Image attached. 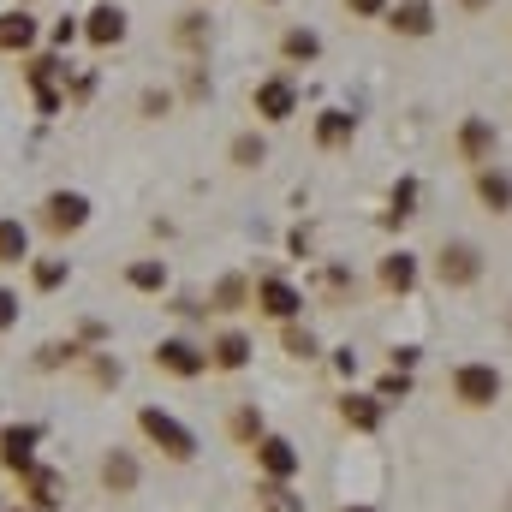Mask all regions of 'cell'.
Masks as SVG:
<instances>
[{
  "label": "cell",
  "mask_w": 512,
  "mask_h": 512,
  "mask_svg": "<svg viewBox=\"0 0 512 512\" xmlns=\"http://www.w3.org/2000/svg\"><path fill=\"white\" fill-rule=\"evenodd\" d=\"M143 435H149V441H161V453H167V459H191V453H197L191 429H179L161 405H149V411H143Z\"/></svg>",
  "instance_id": "obj_1"
},
{
  "label": "cell",
  "mask_w": 512,
  "mask_h": 512,
  "mask_svg": "<svg viewBox=\"0 0 512 512\" xmlns=\"http://www.w3.org/2000/svg\"><path fill=\"white\" fill-rule=\"evenodd\" d=\"M102 483H108V489H120V495H126L131 483H137V465H131L126 453H108V465H102Z\"/></svg>",
  "instance_id": "obj_15"
},
{
  "label": "cell",
  "mask_w": 512,
  "mask_h": 512,
  "mask_svg": "<svg viewBox=\"0 0 512 512\" xmlns=\"http://www.w3.org/2000/svg\"><path fill=\"white\" fill-rule=\"evenodd\" d=\"M256 459H262V471H268V477H292V471H298V453H292L286 441H274V435L256 447Z\"/></svg>",
  "instance_id": "obj_11"
},
{
  "label": "cell",
  "mask_w": 512,
  "mask_h": 512,
  "mask_svg": "<svg viewBox=\"0 0 512 512\" xmlns=\"http://www.w3.org/2000/svg\"><path fill=\"white\" fill-rule=\"evenodd\" d=\"M346 512H370V507H346Z\"/></svg>",
  "instance_id": "obj_32"
},
{
  "label": "cell",
  "mask_w": 512,
  "mask_h": 512,
  "mask_svg": "<svg viewBox=\"0 0 512 512\" xmlns=\"http://www.w3.org/2000/svg\"><path fill=\"white\" fill-rule=\"evenodd\" d=\"M316 48H322V42H316L310 30H292V36H286V54H292V60H316Z\"/></svg>",
  "instance_id": "obj_21"
},
{
  "label": "cell",
  "mask_w": 512,
  "mask_h": 512,
  "mask_svg": "<svg viewBox=\"0 0 512 512\" xmlns=\"http://www.w3.org/2000/svg\"><path fill=\"white\" fill-rule=\"evenodd\" d=\"M292 102H298V96H292V84H286V78L256 84V114H262V120H286V114H292Z\"/></svg>",
  "instance_id": "obj_5"
},
{
  "label": "cell",
  "mask_w": 512,
  "mask_h": 512,
  "mask_svg": "<svg viewBox=\"0 0 512 512\" xmlns=\"http://www.w3.org/2000/svg\"><path fill=\"white\" fill-rule=\"evenodd\" d=\"M411 203H417V185L405 179V185L393 191V221H405V215H411Z\"/></svg>",
  "instance_id": "obj_24"
},
{
  "label": "cell",
  "mask_w": 512,
  "mask_h": 512,
  "mask_svg": "<svg viewBox=\"0 0 512 512\" xmlns=\"http://www.w3.org/2000/svg\"><path fill=\"white\" fill-rule=\"evenodd\" d=\"M155 364L173 370V376H197V370H209V358H203L197 346H185V340H167V346L155 352Z\"/></svg>",
  "instance_id": "obj_6"
},
{
  "label": "cell",
  "mask_w": 512,
  "mask_h": 512,
  "mask_svg": "<svg viewBox=\"0 0 512 512\" xmlns=\"http://www.w3.org/2000/svg\"><path fill=\"white\" fill-rule=\"evenodd\" d=\"M340 417H346L352 429H376V417H382V411H376V399H346V405H340Z\"/></svg>",
  "instance_id": "obj_19"
},
{
  "label": "cell",
  "mask_w": 512,
  "mask_h": 512,
  "mask_svg": "<svg viewBox=\"0 0 512 512\" xmlns=\"http://www.w3.org/2000/svg\"><path fill=\"white\" fill-rule=\"evenodd\" d=\"M36 280H42V286H60V280H66V268H60V262H42V268H36Z\"/></svg>",
  "instance_id": "obj_27"
},
{
  "label": "cell",
  "mask_w": 512,
  "mask_h": 512,
  "mask_svg": "<svg viewBox=\"0 0 512 512\" xmlns=\"http://www.w3.org/2000/svg\"><path fill=\"white\" fill-rule=\"evenodd\" d=\"M120 36H126V12L96 6V12H90V42H96V48H108V42H120Z\"/></svg>",
  "instance_id": "obj_9"
},
{
  "label": "cell",
  "mask_w": 512,
  "mask_h": 512,
  "mask_svg": "<svg viewBox=\"0 0 512 512\" xmlns=\"http://www.w3.org/2000/svg\"><path fill=\"white\" fill-rule=\"evenodd\" d=\"M239 298H245V280H221V304L215 310H239Z\"/></svg>",
  "instance_id": "obj_25"
},
{
  "label": "cell",
  "mask_w": 512,
  "mask_h": 512,
  "mask_svg": "<svg viewBox=\"0 0 512 512\" xmlns=\"http://www.w3.org/2000/svg\"><path fill=\"white\" fill-rule=\"evenodd\" d=\"M30 489H36V507H60V495H54V477H48V471H36V477H30Z\"/></svg>",
  "instance_id": "obj_23"
},
{
  "label": "cell",
  "mask_w": 512,
  "mask_h": 512,
  "mask_svg": "<svg viewBox=\"0 0 512 512\" xmlns=\"http://www.w3.org/2000/svg\"><path fill=\"white\" fill-rule=\"evenodd\" d=\"M316 137L334 149V143H346L352 137V114H322V126H316Z\"/></svg>",
  "instance_id": "obj_20"
},
{
  "label": "cell",
  "mask_w": 512,
  "mask_h": 512,
  "mask_svg": "<svg viewBox=\"0 0 512 512\" xmlns=\"http://www.w3.org/2000/svg\"><path fill=\"white\" fill-rule=\"evenodd\" d=\"M84 215H90V203H84L78 191H60V197H48V209H42V221H48L54 233H78Z\"/></svg>",
  "instance_id": "obj_3"
},
{
  "label": "cell",
  "mask_w": 512,
  "mask_h": 512,
  "mask_svg": "<svg viewBox=\"0 0 512 512\" xmlns=\"http://www.w3.org/2000/svg\"><path fill=\"white\" fill-rule=\"evenodd\" d=\"M471 6H483V0H471Z\"/></svg>",
  "instance_id": "obj_33"
},
{
  "label": "cell",
  "mask_w": 512,
  "mask_h": 512,
  "mask_svg": "<svg viewBox=\"0 0 512 512\" xmlns=\"http://www.w3.org/2000/svg\"><path fill=\"white\" fill-rule=\"evenodd\" d=\"M286 346H292L298 358H310V352H316V340H310V334H286Z\"/></svg>",
  "instance_id": "obj_30"
},
{
  "label": "cell",
  "mask_w": 512,
  "mask_h": 512,
  "mask_svg": "<svg viewBox=\"0 0 512 512\" xmlns=\"http://www.w3.org/2000/svg\"><path fill=\"white\" fill-rule=\"evenodd\" d=\"M161 280H167L161 262H137V268H131V286H161Z\"/></svg>",
  "instance_id": "obj_22"
},
{
  "label": "cell",
  "mask_w": 512,
  "mask_h": 512,
  "mask_svg": "<svg viewBox=\"0 0 512 512\" xmlns=\"http://www.w3.org/2000/svg\"><path fill=\"white\" fill-rule=\"evenodd\" d=\"M477 191H483V203H489L495 215L512 209V179H507V173H483V179H477Z\"/></svg>",
  "instance_id": "obj_14"
},
{
  "label": "cell",
  "mask_w": 512,
  "mask_h": 512,
  "mask_svg": "<svg viewBox=\"0 0 512 512\" xmlns=\"http://www.w3.org/2000/svg\"><path fill=\"white\" fill-rule=\"evenodd\" d=\"M382 280L393 286V292H405V286L417 280V262H411L405 251H399V256H387V262H382Z\"/></svg>",
  "instance_id": "obj_16"
},
{
  "label": "cell",
  "mask_w": 512,
  "mask_h": 512,
  "mask_svg": "<svg viewBox=\"0 0 512 512\" xmlns=\"http://www.w3.org/2000/svg\"><path fill=\"white\" fill-rule=\"evenodd\" d=\"M24 251H30L24 227L18 221H0V262H24Z\"/></svg>",
  "instance_id": "obj_17"
},
{
  "label": "cell",
  "mask_w": 512,
  "mask_h": 512,
  "mask_svg": "<svg viewBox=\"0 0 512 512\" xmlns=\"http://www.w3.org/2000/svg\"><path fill=\"white\" fill-rule=\"evenodd\" d=\"M453 393H459L465 405H495V399H501V370H489V364H465V370L453 376Z\"/></svg>",
  "instance_id": "obj_2"
},
{
  "label": "cell",
  "mask_w": 512,
  "mask_h": 512,
  "mask_svg": "<svg viewBox=\"0 0 512 512\" xmlns=\"http://www.w3.org/2000/svg\"><path fill=\"white\" fill-rule=\"evenodd\" d=\"M459 155H465V161H489V155H495V126H489V120H465Z\"/></svg>",
  "instance_id": "obj_7"
},
{
  "label": "cell",
  "mask_w": 512,
  "mask_h": 512,
  "mask_svg": "<svg viewBox=\"0 0 512 512\" xmlns=\"http://www.w3.org/2000/svg\"><path fill=\"white\" fill-rule=\"evenodd\" d=\"M30 441H36V429H6V435H0V459H6L12 471H24V465H30Z\"/></svg>",
  "instance_id": "obj_12"
},
{
  "label": "cell",
  "mask_w": 512,
  "mask_h": 512,
  "mask_svg": "<svg viewBox=\"0 0 512 512\" xmlns=\"http://www.w3.org/2000/svg\"><path fill=\"white\" fill-rule=\"evenodd\" d=\"M30 42H36V24L24 12H6L0 18V48H30Z\"/></svg>",
  "instance_id": "obj_13"
},
{
  "label": "cell",
  "mask_w": 512,
  "mask_h": 512,
  "mask_svg": "<svg viewBox=\"0 0 512 512\" xmlns=\"http://www.w3.org/2000/svg\"><path fill=\"white\" fill-rule=\"evenodd\" d=\"M256 298H262V310H268V316H280V322L298 310V292H292L286 280H262V286H256Z\"/></svg>",
  "instance_id": "obj_10"
},
{
  "label": "cell",
  "mask_w": 512,
  "mask_h": 512,
  "mask_svg": "<svg viewBox=\"0 0 512 512\" xmlns=\"http://www.w3.org/2000/svg\"><path fill=\"white\" fill-rule=\"evenodd\" d=\"M346 6H352V12H364V18H370V12H382L387 0H346Z\"/></svg>",
  "instance_id": "obj_31"
},
{
  "label": "cell",
  "mask_w": 512,
  "mask_h": 512,
  "mask_svg": "<svg viewBox=\"0 0 512 512\" xmlns=\"http://www.w3.org/2000/svg\"><path fill=\"white\" fill-rule=\"evenodd\" d=\"M18 322V298L12 292H0V328H12Z\"/></svg>",
  "instance_id": "obj_28"
},
{
  "label": "cell",
  "mask_w": 512,
  "mask_h": 512,
  "mask_svg": "<svg viewBox=\"0 0 512 512\" xmlns=\"http://www.w3.org/2000/svg\"><path fill=\"white\" fill-rule=\"evenodd\" d=\"M393 30H405V36H429V24H435V12H429V0H405V6H393V18H387Z\"/></svg>",
  "instance_id": "obj_8"
},
{
  "label": "cell",
  "mask_w": 512,
  "mask_h": 512,
  "mask_svg": "<svg viewBox=\"0 0 512 512\" xmlns=\"http://www.w3.org/2000/svg\"><path fill=\"white\" fill-rule=\"evenodd\" d=\"M245 358H251V346H245L239 334H227V340L215 346V364H221V370H245Z\"/></svg>",
  "instance_id": "obj_18"
},
{
  "label": "cell",
  "mask_w": 512,
  "mask_h": 512,
  "mask_svg": "<svg viewBox=\"0 0 512 512\" xmlns=\"http://www.w3.org/2000/svg\"><path fill=\"white\" fill-rule=\"evenodd\" d=\"M435 268H441V280H447V286H471L483 262H477V251H471V245H447Z\"/></svg>",
  "instance_id": "obj_4"
},
{
  "label": "cell",
  "mask_w": 512,
  "mask_h": 512,
  "mask_svg": "<svg viewBox=\"0 0 512 512\" xmlns=\"http://www.w3.org/2000/svg\"><path fill=\"white\" fill-rule=\"evenodd\" d=\"M233 155H239V167H256V161H262V143L239 137V143H233Z\"/></svg>",
  "instance_id": "obj_26"
},
{
  "label": "cell",
  "mask_w": 512,
  "mask_h": 512,
  "mask_svg": "<svg viewBox=\"0 0 512 512\" xmlns=\"http://www.w3.org/2000/svg\"><path fill=\"white\" fill-rule=\"evenodd\" d=\"M405 393H411V382H405V376H387V382H382V399H405Z\"/></svg>",
  "instance_id": "obj_29"
}]
</instances>
